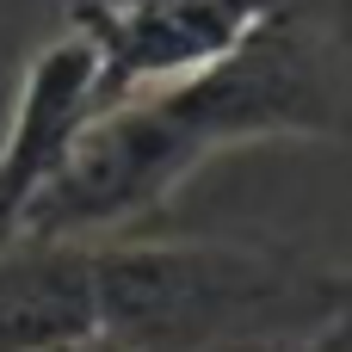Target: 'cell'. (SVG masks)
<instances>
[{
  "label": "cell",
  "instance_id": "6da1fadb",
  "mask_svg": "<svg viewBox=\"0 0 352 352\" xmlns=\"http://www.w3.org/2000/svg\"><path fill=\"white\" fill-rule=\"evenodd\" d=\"M352 130V6L285 0L198 74L105 105L25 204L12 235L99 241L148 223L210 155L272 136Z\"/></svg>",
  "mask_w": 352,
  "mask_h": 352
},
{
  "label": "cell",
  "instance_id": "7a4b0ae2",
  "mask_svg": "<svg viewBox=\"0 0 352 352\" xmlns=\"http://www.w3.org/2000/svg\"><path fill=\"white\" fill-rule=\"evenodd\" d=\"M93 316L124 352H241L322 334L334 266L272 241H142L99 235Z\"/></svg>",
  "mask_w": 352,
  "mask_h": 352
},
{
  "label": "cell",
  "instance_id": "3957f363",
  "mask_svg": "<svg viewBox=\"0 0 352 352\" xmlns=\"http://www.w3.org/2000/svg\"><path fill=\"white\" fill-rule=\"evenodd\" d=\"M285 0H74L68 25L99 56V111L210 68Z\"/></svg>",
  "mask_w": 352,
  "mask_h": 352
},
{
  "label": "cell",
  "instance_id": "277c9868",
  "mask_svg": "<svg viewBox=\"0 0 352 352\" xmlns=\"http://www.w3.org/2000/svg\"><path fill=\"white\" fill-rule=\"evenodd\" d=\"M93 118H99V56L74 25H62L31 56V74L19 93V124L0 148V241L19 229L25 204L56 179V167L68 161L74 136Z\"/></svg>",
  "mask_w": 352,
  "mask_h": 352
},
{
  "label": "cell",
  "instance_id": "5b68a950",
  "mask_svg": "<svg viewBox=\"0 0 352 352\" xmlns=\"http://www.w3.org/2000/svg\"><path fill=\"white\" fill-rule=\"evenodd\" d=\"M99 340L93 248L62 235L0 241V352H62Z\"/></svg>",
  "mask_w": 352,
  "mask_h": 352
},
{
  "label": "cell",
  "instance_id": "8992f818",
  "mask_svg": "<svg viewBox=\"0 0 352 352\" xmlns=\"http://www.w3.org/2000/svg\"><path fill=\"white\" fill-rule=\"evenodd\" d=\"M309 340H322V346H340V352H352V266H340V272H334V309H328L322 334H309Z\"/></svg>",
  "mask_w": 352,
  "mask_h": 352
},
{
  "label": "cell",
  "instance_id": "52a82bcc",
  "mask_svg": "<svg viewBox=\"0 0 352 352\" xmlns=\"http://www.w3.org/2000/svg\"><path fill=\"white\" fill-rule=\"evenodd\" d=\"M62 352H124V346H111V340H80V346H62Z\"/></svg>",
  "mask_w": 352,
  "mask_h": 352
},
{
  "label": "cell",
  "instance_id": "ba28073f",
  "mask_svg": "<svg viewBox=\"0 0 352 352\" xmlns=\"http://www.w3.org/2000/svg\"><path fill=\"white\" fill-rule=\"evenodd\" d=\"M346 6H352V0H346Z\"/></svg>",
  "mask_w": 352,
  "mask_h": 352
}]
</instances>
